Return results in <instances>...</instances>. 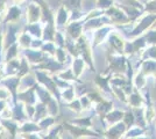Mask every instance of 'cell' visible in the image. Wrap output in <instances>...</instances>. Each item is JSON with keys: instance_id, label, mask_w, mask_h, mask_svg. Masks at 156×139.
Returning a JSON list of instances; mask_svg holds the SVG:
<instances>
[{"instance_id": "cell-1", "label": "cell", "mask_w": 156, "mask_h": 139, "mask_svg": "<svg viewBox=\"0 0 156 139\" xmlns=\"http://www.w3.org/2000/svg\"><path fill=\"white\" fill-rule=\"evenodd\" d=\"M20 1H22V0H15V2H20Z\"/></svg>"}]
</instances>
